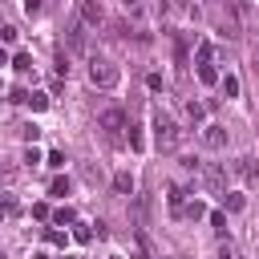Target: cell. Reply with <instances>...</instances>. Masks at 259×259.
Masks as SVG:
<instances>
[{
    "instance_id": "obj_12",
    "label": "cell",
    "mask_w": 259,
    "mask_h": 259,
    "mask_svg": "<svg viewBox=\"0 0 259 259\" xmlns=\"http://www.w3.org/2000/svg\"><path fill=\"white\" fill-rule=\"evenodd\" d=\"M223 206L235 214V210H243V206H247V198H243V194H235V190H223Z\"/></svg>"
},
{
    "instance_id": "obj_21",
    "label": "cell",
    "mask_w": 259,
    "mask_h": 259,
    "mask_svg": "<svg viewBox=\"0 0 259 259\" xmlns=\"http://www.w3.org/2000/svg\"><path fill=\"white\" fill-rule=\"evenodd\" d=\"M210 227H214L219 235H227V214H223V210H210Z\"/></svg>"
},
{
    "instance_id": "obj_13",
    "label": "cell",
    "mask_w": 259,
    "mask_h": 259,
    "mask_svg": "<svg viewBox=\"0 0 259 259\" xmlns=\"http://www.w3.org/2000/svg\"><path fill=\"white\" fill-rule=\"evenodd\" d=\"M210 57H214V45H210V40H202V45L194 49V65H210Z\"/></svg>"
},
{
    "instance_id": "obj_34",
    "label": "cell",
    "mask_w": 259,
    "mask_h": 259,
    "mask_svg": "<svg viewBox=\"0 0 259 259\" xmlns=\"http://www.w3.org/2000/svg\"><path fill=\"white\" fill-rule=\"evenodd\" d=\"M255 69H259V49H255Z\"/></svg>"
},
{
    "instance_id": "obj_4",
    "label": "cell",
    "mask_w": 259,
    "mask_h": 259,
    "mask_svg": "<svg viewBox=\"0 0 259 259\" xmlns=\"http://www.w3.org/2000/svg\"><path fill=\"white\" fill-rule=\"evenodd\" d=\"M77 20L89 24V28L105 24V8H101V0H77Z\"/></svg>"
},
{
    "instance_id": "obj_30",
    "label": "cell",
    "mask_w": 259,
    "mask_h": 259,
    "mask_svg": "<svg viewBox=\"0 0 259 259\" xmlns=\"http://www.w3.org/2000/svg\"><path fill=\"white\" fill-rule=\"evenodd\" d=\"M8 178H12V166H8V162H0V182H8Z\"/></svg>"
},
{
    "instance_id": "obj_38",
    "label": "cell",
    "mask_w": 259,
    "mask_h": 259,
    "mask_svg": "<svg viewBox=\"0 0 259 259\" xmlns=\"http://www.w3.org/2000/svg\"><path fill=\"white\" fill-rule=\"evenodd\" d=\"M0 259H4V251H0Z\"/></svg>"
},
{
    "instance_id": "obj_7",
    "label": "cell",
    "mask_w": 259,
    "mask_h": 259,
    "mask_svg": "<svg viewBox=\"0 0 259 259\" xmlns=\"http://www.w3.org/2000/svg\"><path fill=\"white\" fill-rule=\"evenodd\" d=\"M166 202H170V210H174V214H182V206H186V186L166 182Z\"/></svg>"
},
{
    "instance_id": "obj_29",
    "label": "cell",
    "mask_w": 259,
    "mask_h": 259,
    "mask_svg": "<svg viewBox=\"0 0 259 259\" xmlns=\"http://www.w3.org/2000/svg\"><path fill=\"white\" fill-rule=\"evenodd\" d=\"M24 12L32 16V12H40V0H24Z\"/></svg>"
},
{
    "instance_id": "obj_33",
    "label": "cell",
    "mask_w": 259,
    "mask_h": 259,
    "mask_svg": "<svg viewBox=\"0 0 259 259\" xmlns=\"http://www.w3.org/2000/svg\"><path fill=\"white\" fill-rule=\"evenodd\" d=\"M121 4H125V8H130V12H138V0H121Z\"/></svg>"
},
{
    "instance_id": "obj_37",
    "label": "cell",
    "mask_w": 259,
    "mask_h": 259,
    "mask_svg": "<svg viewBox=\"0 0 259 259\" xmlns=\"http://www.w3.org/2000/svg\"><path fill=\"white\" fill-rule=\"evenodd\" d=\"M109 259H121V255H109Z\"/></svg>"
},
{
    "instance_id": "obj_6",
    "label": "cell",
    "mask_w": 259,
    "mask_h": 259,
    "mask_svg": "<svg viewBox=\"0 0 259 259\" xmlns=\"http://www.w3.org/2000/svg\"><path fill=\"white\" fill-rule=\"evenodd\" d=\"M202 146L206 150H223L227 146V130L223 125H202Z\"/></svg>"
},
{
    "instance_id": "obj_8",
    "label": "cell",
    "mask_w": 259,
    "mask_h": 259,
    "mask_svg": "<svg viewBox=\"0 0 259 259\" xmlns=\"http://www.w3.org/2000/svg\"><path fill=\"white\" fill-rule=\"evenodd\" d=\"M235 170H239V178H243V182H255V178H259V166H255V158H247V154L235 162Z\"/></svg>"
},
{
    "instance_id": "obj_10",
    "label": "cell",
    "mask_w": 259,
    "mask_h": 259,
    "mask_svg": "<svg viewBox=\"0 0 259 259\" xmlns=\"http://www.w3.org/2000/svg\"><path fill=\"white\" fill-rule=\"evenodd\" d=\"M69 49H73V53H81V49H85V32H81V20H73V24H69Z\"/></svg>"
},
{
    "instance_id": "obj_26",
    "label": "cell",
    "mask_w": 259,
    "mask_h": 259,
    "mask_svg": "<svg viewBox=\"0 0 259 259\" xmlns=\"http://www.w3.org/2000/svg\"><path fill=\"white\" fill-rule=\"evenodd\" d=\"M24 162H28V166H36V162H40V150H36V146H28V150H24Z\"/></svg>"
},
{
    "instance_id": "obj_31",
    "label": "cell",
    "mask_w": 259,
    "mask_h": 259,
    "mask_svg": "<svg viewBox=\"0 0 259 259\" xmlns=\"http://www.w3.org/2000/svg\"><path fill=\"white\" fill-rule=\"evenodd\" d=\"M214 259H239V255H235L231 247H219V255H214Z\"/></svg>"
},
{
    "instance_id": "obj_18",
    "label": "cell",
    "mask_w": 259,
    "mask_h": 259,
    "mask_svg": "<svg viewBox=\"0 0 259 259\" xmlns=\"http://www.w3.org/2000/svg\"><path fill=\"white\" fill-rule=\"evenodd\" d=\"M198 81H202V85H214V81H219V69H214V65H198Z\"/></svg>"
},
{
    "instance_id": "obj_20",
    "label": "cell",
    "mask_w": 259,
    "mask_h": 259,
    "mask_svg": "<svg viewBox=\"0 0 259 259\" xmlns=\"http://www.w3.org/2000/svg\"><path fill=\"white\" fill-rule=\"evenodd\" d=\"M12 69H16V73H28V69H32V57H28V53H16V57H12Z\"/></svg>"
},
{
    "instance_id": "obj_35",
    "label": "cell",
    "mask_w": 259,
    "mask_h": 259,
    "mask_svg": "<svg viewBox=\"0 0 259 259\" xmlns=\"http://www.w3.org/2000/svg\"><path fill=\"white\" fill-rule=\"evenodd\" d=\"M32 259H49V255H32Z\"/></svg>"
},
{
    "instance_id": "obj_15",
    "label": "cell",
    "mask_w": 259,
    "mask_h": 259,
    "mask_svg": "<svg viewBox=\"0 0 259 259\" xmlns=\"http://www.w3.org/2000/svg\"><path fill=\"white\" fill-rule=\"evenodd\" d=\"M186 117H190V121L198 125V121L206 117V105H202V101H186Z\"/></svg>"
},
{
    "instance_id": "obj_19",
    "label": "cell",
    "mask_w": 259,
    "mask_h": 259,
    "mask_svg": "<svg viewBox=\"0 0 259 259\" xmlns=\"http://www.w3.org/2000/svg\"><path fill=\"white\" fill-rule=\"evenodd\" d=\"M202 214H206V206H202V202H198V198H194V202H186V206H182V219H202Z\"/></svg>"
},
{
    "instance_id": "obj_1",
    "label": "cell",
    "mask_w": 259,
    "mask_h": 259,
    "mask_svg": "<svg viewBox=\"0 0 259 259\" xmlns=\"http://www.w3.org/2000/svg\"><path fill=\"white\" fill-rule=\"evenodd\" d=\"M154 146L162 150V154H174L178 146H182V130H178V121L170 117V113H162V109H154Z\"/></svg>"
},
{
    "instance_id": "obj_5",
    "label": "cell",
    "mask_w": 259,
    "mask_h": 259,
    "mask_svg": "<svg viewBox=\"0 0 259 259\" xmlns=\"http://www.w3.org/2000/svg\"><path fill=\"white\" fill-rule=\"evenodd\" d=\"M97 125H101L105 134H117V130H125V113L109 105V109H101V117H97Z\"/></svg>"
},
{
    "instance_id": "obj_17",
    "label": "cell",
    "mask_w": 259,
    "mask_h": 259,
    "mask_svg": "<svg viewBox=\"0 0 259 259\" xmlns=\"http://www.w3.org/2000/svg\"><path fill=\"white\" fill-rule=\"evenodd\" d=\"M73 239L77 243H89L93 239V223H73Z\"/></svg>"
},
{
    "instance_id": "obj_11",
    "label": "cell",
    "mask_w": 259,
    "mask_h": 259,
    "mask_svg": "<svg viewBox=\"0 0 259 259\" xmlns=\"http://www.w3.org/2000/svg\"><path fill=\"white\" fill-rule=\"evenodd\" d=\"M69 190H73V182H69L65 174H57V178H53V186H49V194H53V198H65Z\"/></svg>"
},
{
    "instance_id": "obj_3",
    "label": "cell",
    "mask_w": 259,
    "mask_h": 259,
    "mask_svg": "<svg viewBox=\"0 0 259 259\" xmlns=\"http://www.w3.org/2000/svg\"><path fill=\"white\" fill-rule=\"evenodd\" d=\"M194 174H198L214 194H223V190H227V174H223V166H214V162H198V170H194Z\"/></svg>"
},
{
    "instance_id": "obj_22",
    "label": "cell",
    "mask_w": 259,
    "mask_h": 259,
    "mask_svg": "<svg viewBox=\"0 0 259 259\" xmlns=\"http://www.w3.org/2000/svg\"><path fill=\"white\" fill-rule=\"evenodd\" d=\"M45 162H49L53 170H61V166H65V154H61V150H49V158H45Z\"/></svg>"
},
{
    "instance_id": "obj_32",
    "label": "cell",
    "mask_w": 259,
    "mask_h": 259,
    "mask_svg": "<svg viewBox=\"0 0 259 259\" xmlns=\"http://www.w3.org/2000/svg\"><path fill=\"white\" fill-rule=\"evenodd\" d=\"M4 65H12V57H8L4 49H0V69H4Z\"/></svg>"
},
{
    "instance_id": "obj_24",
    "label": "cell",
    "mask_w": 259,
    "mask_h": 259,
    "mask_svg": "<svg viewBox=\"0 0 259 259\" xmlns=\"http://www.w3.org/2000/svg\"><path fill=\"white\" fill-rule=\"evenodd\" d=\"M223 93L235 97V93H239V81H235V77H223Z\"/></svg>"
},
{
    "instance_id": "obj_27",
    "label": "cell",
    "mask_w": 259,
    "mask_h": 259,
    "mask_svg": "<svg viewBox=\"0 0 259 259\" xmlns=\"http://www.w3.org/2000/svg\"><path fill=\"white\" fill-rule=\"evenodd\" d=\"M32 214H36V219H53V210H49V202H36V206H32Z\"/></svg>"
},
{
    "instance_id": "obj_36",
    "label": "cell",
    "mask_w": 259,
    "mask_h": 259,
    "mask_svg": "<svg viewBox=\"0 0 259 259\" xmlns=\"http://www.w3.org/2000/svg\"><path fill=\"white\" fill-rule=\"evenodd\" d=\"M61 259H73V255H61Z\"/></svg>"
},
{
    "instance_id": "obj_25",
    "label": "cell",
    "mask_w": 259,
    "mask_h": 259,
    "mask_svg": "<svg viewBox=\"0 0 259 259\" xmlns=\"http://www.w3.org/2000/svg\"><path fill=\"white\" fill-rule=\"evenodd\" d=\"M36 134H40L36 125H20V138H24V142H36Z\"/></svg>"
},
{
    "instance_id": "obj_9",
    "label": "cell",
    "mask_w": 259,
    "mask_h": 259,
    "mask_svg": "<svg viewBox=\"0 0 259 259\" xmlns=\"http://www.w3.org/2000/svg\"><path fill=\"white\" fill-rule=\"evenodd\" d=\"M113 190H117V194H134V174H130V170H117V174H113Z\"/></svg>"
},
{
    "instance_id": "obj_14",
    "label": "cell",
    "mask_w": 259,
    "mask_h": 259,
    "mask_svg": "<svg viewBox=\"0 0 259 259\" xmlns=\"http://www.w3.org/2000/svg\"><path fill=\"white\" fill-rule=\"evenodd\" d=\"M24 105L28 109H49V93H40V89L36 93H24Z\"/></svg>"
},
{
    "instance_id": "obj_28",
    "label": "cell",
    "mask_w": 259,
    "mask_h": 259,
    "mask_svg": "<svg viewBox=\"0 0 259 259\" xmlns=\"http://www.w3.org/2000/svg\"><path fill=\"white\" fill-rule=\"evenodd\" d=\"M49 243L53 247H65V231H49Z\"/></svg>"
},
{
    "instance_id": "obj_2",
    "label": "cell",
    "mask_w": 259,
    "mask_h": 259,
    "mask_svg": "<svg viewBox=\"0 0 259 259\" xmlns=\"http://www.w3.org/2000/svg\"><path fill=\"white\" fill-rule=\"evenodd\" d=\"M121 81V69L113 65V61H105V57H93L89 61V85H97V89H113Z\"/></svg>"
},
{
    "instance_id": "obj_16",
    "label": "cell",
    "mask_w": 259,
    "mask_h": 259,
    "mask_svg": "<svg viewBox=\"0 0 259 259\" xmlns=\"http://www.w3.org/2000/svg\"><path fill=\"white\" fill-rule=\"evenodd\" d=\"M53 223H57V227H69V223H77L73 206H61V210H53Z\"/></svg>"
},
{
    "instance_id": "obj_23",
    "label": "cell",
    "mask_w": 259,
    "mask_h": 259,
    "mask_svg": "<svg viewBox=\"0 0 259 259\" xmlns=\"http://www.w3.org/2000/svg\"><path fill=\"white\" fill-rule=\"evenodd\" d=\"M16 36H20V32H16V28H12V24H4V28H0V40H4V45H12V40H16Z\"/></svg>"
}]
</instances>
